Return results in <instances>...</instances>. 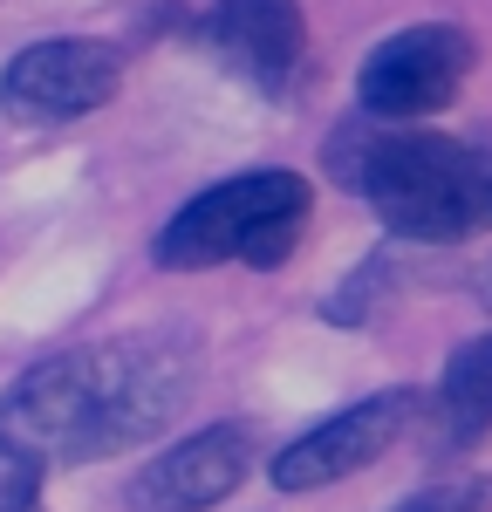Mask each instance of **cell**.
I'll use <instances>...</instances> for the list:
<instances>
[{"mask_svg": "<svg viewBox=\"0 0 492 512\" xmlns=\"http://www.w3.org/2000/svg\"><path fill=\"white\" fill-rule=\"evenodd\" d=\"M431 417H438V437L445 444H479L492 431V335L486 342H465L445 362Z\"/></svg>", "mask_w": 492, "mask_h": 512, "instance_id": "obj_9", "label": "cell"}, {"mask_svg": "<svg viewBox=\"0 0 492 512\" xmlns=\"http://www.w3.org/2000/svg\"><path fill=\"white\" fill-rule=\"evenodd\" d=\"M308 178L294 171H240L226 185L199 192L158 233V267L199 274V267H281L308 233Z\"/></svg>", "mask_w": 492, "mask_h": 512, "instance_id": "obj_3", "label": "cell"}, {"mask_svg": "<svg viewBox=\"0 0 492 512\" xmlns=\"http://www.w3.org/2000/svg\"><path fill=\"white\" fill-rule=\"evenodd\" d=\"M41 465L21 458L14 444H0V512H41Z\"/></svg>", "mask_w": 492, "mask_h": 512, "instance_id": "obj_10", "label": "cell"}, {"mask_svg": "<svg viewBox=\"0 0 492 512\" xmlns=\"http://www.w3.org/2000/svg\"><path fill=\"white\" fill-rule=\"evenodd\" d=\"M397 512H479V485H465V478H451V485H424V492H410Z\"/></svg>", "mask_w": 492, "mask_h": 512, "instance_id": "obj_11", "label": "cell"}, {"mask_svg": "<svg viewBox=\"0 0 492 512\" xmlns=\"http://www.w3.org/2000/svg\"><path fill=\"white\" fill-rule=\"evenodd\" d=\"M123 82V55L110 41H89V35H62V41H35L7 62L0 76V110L7 123H69V117H89L117 96Z\"/></svg>", "mask_w": 492, "mask_h": 512, "instance_id": "obj_5", "label": "cell"}, {"mask_svg": "<svg viewBox=\"0 0 492 512\" xmlns=\"http://www.w3.org/2000/svg\"><path fill=\"white\" fill-rule=\"evenodd\" d=\"M253 458H260V444H253L246 424L192 431L123 485V506L130 512H205V506H219V499L240 492Z\"/></svg>", "mask_w": 492, "mask_h": 512, "instance_id": "obj_6", "label": "cell"}, {"mask_svg": "<svg viewBox=\"0 0 492 512\" xmlns=\"http://www.w3.org/2000/svg\"><path fill=\"white\" fill-rule=\"evenodd\" d=\"M472 62H479V48H472L465 28L424 21V28H404V35L369 48L363 76H356V96H363L369 117H383V123L431 117V110H445L451 96L465 89Z\"/></svg>", "mask_w": 492, "mask_h": 512, "instance_id": "obj_4", "label": "cell"}, {"mask_svg": "<svg viewBox=\"0 0 492 512\" xmlns=\"http://www.w3.org/2000/svg\"><path fill=\"white\" fill-rule=\"evenodd\" d=\"M205 48L233 76L274 96V89H287V76L301 69V48H308L301 0H219L205 14Z\"/></svg>", "mask_w": 492, "mask_h": 512, "instance_id": "obj_8", "label": "cell"}, {"mask_svg": "<svg viewBox=\"0 0 492 512\" xmlns=\"http://www.w3.org/2000/svg\"><path fill=\"white\" fill-rule=\"evenodd\" d=\"M410 417H417V396L410 390H383V396H363V403H349L342 417H328L315 424L308 437H294L281 458H274V485L281 492H315V485H335V478L363 472L376 465L397 431H404Z\"/></svg>", "mask_w": 492, "mask_h": 512, "instance_id": "obj_7", "label": "cell"}, {"mask_svg": "<svg viewBox=\"0 0 492 512\" xmlns=\"http://www.w3.org/2000/svg\"><path fill=\"white\" fill-rule=\"evenodd\" d=\"M328 171L397 239H472L492 226V144L445 130H342Z\"/></svg>", "mask_w": 492, "mask_h": 512, "instance_id": "obj_2", "label": "cell"}, {"mask_svg": "<svg viewBox=\"0 0 492 512\" xmlns=\"http://www.w3.org/2000/svg\"><path fill=\"white\" fill-rule=\"evenodd\" d=\"M192 396V349L178 342H89L35 362L0 396V444L48 465L117 458L130 444L158 437Z\"/></svg>", "mask_w": 492, "mask_h": 512, "instance_id": "obj_1", "label": "cell"}]
</instances>
